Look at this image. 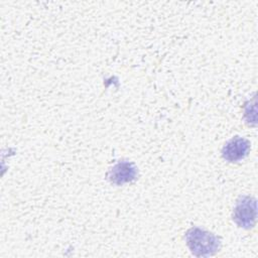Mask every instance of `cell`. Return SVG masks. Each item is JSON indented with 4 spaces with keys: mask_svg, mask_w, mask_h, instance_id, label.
<instances>
[{
    "mask_svg": "<svg viewBox=\"0 0 258 258\" xmlns=\"http://www.w3.org/2000/svg\"><path fill=\"white\" fill-rule=\"evenodd\" d=\"M257 218V202L255 198L249 196L240 197L235 205L233 212V220L244 229H252L256 224Z\"/></svg>",
    "mask_w": 258,
    "mask_h": 258,
    "instance_id": "7a4b0ae2",
    "label": "cell"
},
{
    "mask_svg": "<svg viewBox=\"0 0 258 258\" xmlns=\"http://www.w3.org/2000/svg\"><path fill=\"white\" fill-rule=\"evenodd\" d=\"M251 143L243 137H233L224 145L222 149V156L229 162H237L245 158L250 151Z\"/></svg>",
    "mask_w": 258,
    "mask_h": 258,
    "instance_id": "3957f363",
    "label": "cell"
},
{
    "mask_svg": "<svg viewBox=\"0 0 258 258\" xmlns=\"http://www.w3.org/2000/svg\"><path fill=\"white\" fill-rule=\"evenodd\" d=\"M138 170L136 165L130 161H120L116 163L109 171L108 176L112 183L122 185L131 182L136 178Z\"/></svg>",
    "mask_w": 258,
    "mask_h": 258,
    "instance_id": "277c9868",
    "label": "cell"
},
{
    "mask_svg": "<svg viewBox=\"0 0 258 258\" xmlns=\"http://www.w3.org/2000/svg\"><path fill=\"white\" fill-rule=\"evenodd\" d=\"M185 241L190 252L197 257L212 256L221 247L220 240L216 235L197 227L186 231Z\"/></svg>",
    "mask_w": 258,
    "mask_h": 258,
    "instance_id": "6da1fadb",
    "label": "cell"
}]
</instances>
